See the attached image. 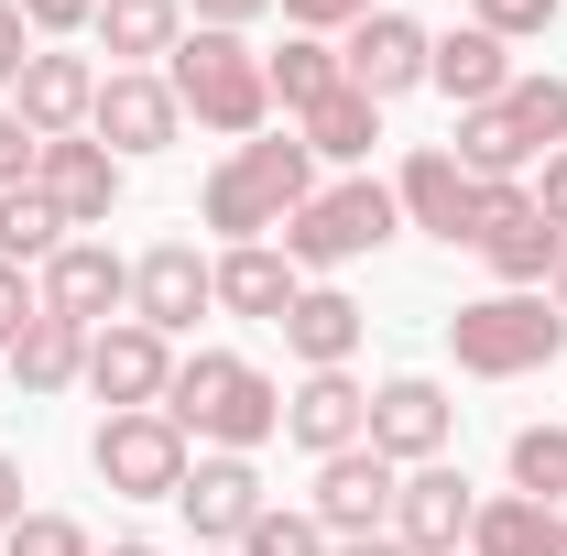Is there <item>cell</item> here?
<instances>
[{
  "label": "cell",
  "mask_w": 567,
  "mask_h": 556,
  "mask_svg": "<svg viewBox=\"0 0 567 556\" xmlns=\"http://www.w3.org/2000/svg\"><path fill=\"white\" fill-rule=\"evenodd\" d=\"M164 415L186 425V447H229V459H251V447H274V436H284V382H274V371H251L240 349H197V360H175Z\"/></svg>",
  "instance_id": "6da1fadb"
},
{
  "label": "cell",
  "mask_w": 567,
  "mask_h": 556,
  "mask_svg": "<svg viewBox=\"0 0 567 556\" xmlns=\"http://www.w3.org/2000/svg\"><path fill=\"white\" fill-rule=\"evenodd\" d=\"M164 87L197 132H229V142H262L274 132V76H262V44L251 33H218V22H186V44L164 55Z\"/></svg>",
  "instance_id": "7a4b0ae2"
},
{
  "label": "cell",
  "mask_w": 567,
  "mask_h": 556,
  "mask_svg": "<svg viewBox=\"0 0 567 556\" xmlns=\"http://www.w3.org/2000/svg\"><path fill=\"white\" fill-rule=\"evenodd\" d=\"M306 197H317V153H306L295 132H262V142H229V164L208 175L197 218H208L218 251H229V240H274Z\"/></svg>",
  "instance_id": "3957f363"
},
{
  "label": "cell",
  "mask_w": 567,
  "mask_h": 556,
  "mask_svg": "<svg viewBox=\"0 0 567 556\" xmlns=\"http://www.w3.org/2000/svg\"><path fill=\"white\" fill-rule=\"evenodd\" d=\"M481 186H524V164L567 153V76H513L492 110H458V142H447Z\"/></svg>",
  "instance_id": "277c9868"
},
{
  "label": "cell",
  "mask_w": 567,
  "mask_h": 556,
  "mask_svg": "<svg viewBox=\"0 0 567 556\" xmlns=\"http://www.w3.org/2000/svg\"><path fill=\"white\" fill-rule=\"evenodd\" d=\"M393 229H404L393 186H382V175H339V186H317L306 208L284 218V262H295V274H339V262H371Z\"/></svg>",
  "instance_id": "5b68a950"
},
{
  "label": "cell",
  "mask_w": 567,
  "mask_h": 556,
  "mask_svg": "<svg viewBox=\"0 0 567 556\" xmlns=\"http://www.w3.org/2000/svg\"><path fill=\"white\" fill-rule=\"evenodd\" d=\"M447 349H458L470 382H524V371H546L567 349V317L546 295H481V306L447 317Z\"/></svg>",
  "instance_id": "8992f818"
},
{
  "label": "cell",
  "mask_w": 567,
  "mask_h": 556,
  "mask_svg": "<svg viewBox=\"0 0 567 556\" xmlns=\"http://www.w3.org/2000/svg\"><path fill=\"white\" fill-rule=\"evenodd\" d=\"M87 470L121 491V502H175L186 470H197V447H186V425H175V415H99Z\"/></svg>",
  "instance_id": "52a82bcc"
},
{
  "label": "cell",
  "mask_w": 567,
  "mask_h": 556,
  "mask_svg": "<svg viewBox=\"0 0 567 556\" xmlns=\"http://www.w3.org/2000/svg\"><path fill=\"white\" fill-rule=\"evenodd\" d=\"M470 251L492 262V295H546V274H557V229L535 218V197L524 186H481V218H470Z\"/></svg>",
  "instance_id": "ba28073f"
},
{
  "label": "cell",
  "mask_w": 567,
  "mask_h": 556,
  "mask_svg": "<svg viewBox=\"0 0 567 556\" xmlns=\"http://www.w3.org/2000/svg\"><path fill=\"white\" fill-rule=\"evenodd\" d=\"M87 132L110 142L121 164H142V153H175V142H186V110H175L164 66H110V76H99V110H87Z\"/></svg>",
  "instance_id": "9c48e42d"
},
{
  "label": "cell",
  "mask_w": 567,
  "mask_h": 556,
  "mask_svg": "<svg viewBox=\"0 0 567 556\" xmlns=\"http://www.w3.org/2000/svg\"><path fill=\"white\" fill-rule=\"evenodd\" d=\"M33 295H44V317H66V328H121L132 317V262L110 251V240H66L44 274H33Z\"/></svg>",
  "instance_id": "30bf717a"
},
{
  "label": "cell",
  "mask_w": 567,
  "mask_h": 556,
  "mask_svg": "<svg viewBox=\"0 0 567 556\" xmlns=\"http://www.w3.org/2000/svg\"><path fill=\"white\" fill-rule=\"evenodd\" d=\"M208 306H218V251H197V240H153V251L132 262V317L153 328V339H186Z\"/></svg>",
  "instance_id": "8fae6325"
},
{
  "label": "cell",
  "mask_w": 567,
  "mask_h": 556,
  "mask_svg": "<svg viewBox=\"0 0 567 556\" xmlns=\"http://www.w3.org/2000/svg\"><path fill=\"white\" fill-rule=\"evenodd\" d=\"M393 208H404V229H425V240H447V251H470V218H481V175L447 153V142H415L404 153V175H393Z\"/></svg>",
  "instance_id": "7c38bea8"
},
{
  "label": "cell",
  "mask_w": 567,
  "mask_h": 556,
  "mask_svg": "<svg viewBox=\"0 0 567 556\" xmlns=\"http://www.w3.org/2000/svg\"><path fill=\"white\" fill-rule=\"evenodd\" d=\"M393 491L404 470L382 459V447H339V459H317V524H328V546H350V535H393Z\"/></svg>",
  "instance_id": "4fadbf2b"
},
{
  "label": "cell",
  "mask_w": 567,
  "mask_h": 556,
  "mask_svg": "<svg viewBox=\"0 0 567 556\" xmlns=\"http://www.w3.org/2000/svg\"><path fill=\"white\" fill-rule=\"evenodd\" d=\"M164 382H175V339H153L142 317H121V328L87 339V393L110 415H164Z\"/></svg>",
  "instance_id": "5bb4252c"
},
{
  "label": "cell",
  "mask_w": 567,
  "mask_h": 556,
  "mask_svg": "<svg viewBox=\"0 0 567 556\" xmlns=\"http://www.w3.org/2000/svg\"><path fill=\"white\" fill-rule=\"evenodd\" d=\"M425 44H436V33H425L415 11H371V22L339 33V76H350L371 110H393L404 87H425Z\"/></svg>",
  "instance_id": "9a60e30c"
},
{
  "label": "cell",
  "mask_w": 567,
  "mask_h": 556,
  "mask_svg": "<svg viewBox=\"0 0 567 556\" xmlns=\"http://www.w3.org/2000/svg\"><path fill=\"white\" fill-rule=\"evenodd\" d=\"M447 436H458V404H447V382H425V371H393V382L371 393V447H382L393 470H425V459H447Z\"/></svg>",
  "instance_id": "2e32d148"
},
{
  "label": "cell",
  "mask_w": 567,
  "mask_h": 556,
  "mask_svg": "<svg viewBox=\"0 0 567 556\" xmlns=\"http://www.w3.org/2000/svg\"><path fill=\"white\" fill-rule=\"evenodd\" d=\"M470 513H481V491L458 481L447 459H425V470H404V491H393V546L404 556H470Z\"/></svg>",
  "instance_id": "e0dca14e"
},
{
  "label": "cell",
  "mask_w": 567,
  "mask_h": 556,
  "mask_svg": "<svg viewBox=\"0 0 567 556\" xmlns=\"http://www.w3.org/2000/svg\"><path fill=\"white\" fill-rule=\"evenodd\" d=\"M262 470L251 459H229V447H197V470H186V491H175V513L197 524V546H240L251 524H262Z\"/></svg>",
  "instance_id": "ac0fdd59"
},
{
  "label": "cell",
  "mask_w": 567,
  "mask_h": 556,
  "mask_svg": "<svg viewBox=\"0 0 567 556\" xmlns=\"http://www.w3.org/2000/svg\"><path fill=\"white\" fill-rule=\"evenodd\" d=\"M33 186H44V197H55V218L87 240V229H110V208H121V153H110L99 132H66V142H44Z\"/></svg>",
  "instance_id": "d6986e66"
},
{
  "label": "cell",
  "mask_w": 567,
  "mask_h": 556,
  "mask_svg": "<svg viewBox=\"0 0 567 556\" xmlns=\"http://www.w3.org/2000/svg\"><path fill=\"white\" fill-rule=\"evenodd\" d=\"M284 436H295L306 459H339V447H371V393H360L350 371H306V382L284 393Z\"/></svg>",
  "instance_id": "ffe728a7"
},
{
  "label": "cell",
  "mask_w": 567,
  "mask_h": 556,
  "mask_svg": "<svg viewBox=\"0 0 567 556\" xmlns=\"http://www.w3.org/2000/svg\"><path fill=\"white\" fill-rule=\"evenodd\" d=\"M11 110H22L44 142L87 132V110H99V66H87V55H44V44H33V66H22V87H11Z\"/></svg>",
  "instance_id": "44dd1931"
},
{
  "label": "cell",
  "mask_w": 567,
  "mask_h": 556,
  "mask_svg": "<svg viewBox=\"0 0 567 556\" xmlns=\"http://www.w3.org/2000/svg\"><path fill=\"white\" fill-rule=\"evenodd\" d=\"M425 87H447L458 110H492L502 87H513V44L481 33V22H458V33H436V44H425Z\"/></svg>",
  "instance_id": "7402d4cb"
},
{
  "label": "cell",
  "mask_w": 567,
  "mask_h": 556,
  "mask_svg": "<svg viewBox=\"0 0 567 556\" xmlns=\"http://www.w3.org/2000/svg\"><path fill=\"white\" fill-rule=\"evenodd\" d=\"M470 556H567V513L535 491H492L470 513Z\"/></svg>",
  "instance_id": "603a6c76"
},
{
  "label": "cell",
  "mask_w": 567,
  "mask_h": 556,
  "mask_svg": "<svg viewBox=\"0 0 567 556\" xmlns=\"http://www.w3.org/2000/svg\"><path fill=\"white\" fill-rule=\"evenodd\" d=\"M360 328H371V317H360V306H350V295H339V284H306V295L284 306V349H295L306 371H350Z\"/></svg>",
  "instance_id": "cb8c5ba5"
},
{
  "label": "cell",
  "mask_w": 567,
  "mask_h": 556,
  "mask_svg": "<svg viewBox=\"0 0 567 556\" xmlns=\"http://www.w3.org/2000/svg\"><path fill=\"white\" fill-rule=\"evenodd\" d=\"M306 284H295V262H284L274 240H229L218 251V306L229 317H262V328H284V306H295Z\"/></svg>",
  "instance_id": "d4e9b609"
},
{
  "label": "cell",
  "mask_w": 567,
  "mask_h": 556,
  "mask_svg": "<svg viewBox=\"0 0 567 556\" xmlns=\"http://www.w3.org/2000/svg\"><path fill=\"white\" fill-rule=\"evenodd\" d=\"M121 66H164L175 44H186V0H99V22H87Z\"/></svg>",
  "instance_id": "484cf974"
},
{
  "label": "cell",
  "mask_w": 567,
  "mask_h": 556,
  "mask_svg": "<svg viewBox=\"0 0 567 556\" xmlns=\"http://www.w3.org/2000/svg\"><path fill=\"white\" fill-rule=\"evenodd\" d=\"M262 76H274V110H284V121H306L317 99H339V87H350L328 33H284V55H262Z\"/></svg>",
  "instance_id": "4316f807"
},
{
  "label": "cell",
  "mask_w": 567,
  "mask_h": 556,
  "mask_svg": "<svg viewBox=\"0 0 567 556\" xmlns=\"http://www.w3.org/2000/svg\"><path fill=\"white\" fill-rule=\"evenodd\" d=\"M0 360H11V382H22V393H66V382H87V328L33 317V328L0 349Z\"/></svg>",
  "instance_id": "83f0119b"
},
{
  "label": "cell",
  "mask_w": 567,
  "mask_h": 556,
  "mask_svg": "<svg viewBox=\"0 0 567 556\" xmlns=\"http://www.w3.org/2000/svg\"><path fill=\"white\" fill-rule=\"evenodd\" d=\"M295 142H306L317 164H371V142H382V110H371L360 87H339V99H317V110L295 121Z\"/></svg>",
  "instance_id": "f1b7e54d"
},
{
  "label": "cell",
  "mask_w": 567,
  "mask_h": 556,
  "mask_svg": "<svg viewBox=\"0 0 567 556\" xmlns=\"http://www.w3.org/2000/svg\"><path fill=\"white\" fill-rule=\"evenodd\" d=\"M66 240H76V229L55 218V197H44V186H11V197H0V262L44 274V262H55Z\"/></svg>",
  "instance_id": "f546056e"
},
{
  "label": "cell",
  "mask_w": 567,
  "mask_h": 556,
  "mask_svg": "<svg viewBox=\"0 0 567 556\" xmlns=\"http://www.w3.org/2000/svg\"><path fill=\"white\" fill-rule=\"evenodd\" d=\"M513 491H535V502L567 513V425H524L513 436Z\"/></svg>",
  "instance_id": "4dcf8cb0"
},
{
  "label": "cell",
  "mask_w": 567,
  "mask_h": 556,
  "mask_svg": "<svg viewBox=\"0 0 567 556\" xmlns=\"http://www.w3.org/2000/svg\"><path fill=\"white\" fill-rule=\"evenodd\" d=\"M229 556H328V524H317V513H284V502H262V524H251Z\"/></svg>",
  "instance_id": "1f68e13d"
},
{
  "label": "cell",
  "mask_w": 567,
  "mask_h": 556,
  "mask_svg": "<svg viewBox=\"0 0 567 556\" xmlns=\"http://www.w3.org/2000/svg\"><path fill=\"white\" fill-rule=\"evenodd\" d=\"M0 556H99V546H87L76 513H22V524L0 535Z\"/></svg>",
  "instance_id": "d6a6232c"
},
{
  "label": "cell",
  "mask_w": 567,
  "mask_h": 556,
  "mask_svg": "<svg viewBox=\"0 0 567 556\" xmlns=\"http://www.w3.org/2000/svg\"><path fill=\"white\" fill-rule=\"evenodd\" d=\"M567 0H470V22L481 33H502V44H535V33H557Z\"/></svg>",
  "instance_id": "836d02e7"
},
{
  "label": "cell",
  "mask_w": 567,
  "mask_h": 556,
  "mask_svg": "<svg viewBox=\"0 0 567 556\" xmlns=\"http://www.w3.org/2000/svg\"><path fill=\"white\" fill-rule=\"evenodd\" d=\"M33 164H44V132L0 99V197H11V186H33Z\"/></svg>",
  "instance_id": "e575fe53"
},
{
  "label": "cell",
  "mask_w": 567,
  "mask_h": 556,
  "mask_svg": "<svg viewBox=\"0 0 567 556\" xmlns=\"http://www.w3.org/2000/svg\"><path fill=\"white\" fill-rule=\"evenodd\" d=\"M371 11H393V0H284V22H295V33H328V44H339L350 22H371Z\"/></svg>",
  "instance_id": "d590c367"
},
{
  "label": "cell",
  "mask_w": 567,
  "mask_h": 556,
  "mask_svg": "<svg viewBox=\"0 0 567 556\" xmlns=\"http://www.w3.org/2000/svg\"><path fill=\"white\" fill-rule=\"evenodd\" d=\"M33 317H44V295H33V274H22V262H0V349L22 339Z\"/></svg>",
  "instance_id": "8d00e7d4"
},
{
  "label": "cell",
  "mask_w": 567,
  "mask_h": 556,
  "mask_svg": "<svg viewBox=\"0 0 567 556\" xmlns=\"http://www.w3.org/2000/svg\"><path fill=\"white\" fill-rule=\"evenodd\" d=\"M11 11H22L33 33H55V44H66V33H87V22H99V0H11Z\"/></svg>",
  "instance_id": "74e56055"
},
{
  "label": "cell",
  "mask_w": 567,
  "mask_h": 556,
  "mask_svg": "<svg viewBox=\"0 0 567 556\" xmlns=\"http://www.w3.org/2000/svg\"><path fill=\"white\" fill-rule=\"evenodd\" d=\"M524 197H535V218L567 240V153H546V164H535V186H524Z\"/></svg>",
  "instance_id": "f35d334b"
},
{
  "label": "cell",
  "mask_w": 567,
  "mask_h": 556,
  "mask_svg": "<svg viewBox=\"0 0 567 556\" xmlns=\"http://www.w3.org/2000/svg\"><path fill=\"white\" fill-rule=\"evenodd\" d=\"M22 66H33V22H22V11L0 0V99L22 87Z\"/></svg>",
  "instance_id": "ab89813d"
},
{
  "label": "cell",
  "mask_w": 567,
  "mask_h": 556,
  "mask_svg": "<svg viewBox=\"0 0 567 556\" xmlns=\"http://www.w3.org/2000/svg\"><path fill=\"white\" fill-rule=\"evenodd\" d=\"M274 0H186V22H218V33H251Z\"/></svg>",
  "instance_id": "60d3db41"
},
{
  "label": "cell",
  "mask_w": 567,
  "mask_h": 556,
  "mask_svg": "<svg viewBox=\"0 0 567 556\" xmlns=\"http://www.w3.org/2000/svg\"><path fill=\"white\" fill-rule=\"evenodd\" d=\"M22 524V459H0V535Z\"/></svg>",
  "instance_id": "b9f144b4"
},
{
  "label": "cell",
  "mask_w": 567,
  "mask_h": 556,
  "mask_svg": "<svg viewBox=\"0 0 567 556\" xmlns=\"http://www.w3.org/2000/svg\"><path fill=\"white\" fill-rule=\"evenodd\" d=\"M328 556H404L393 535H350V546H328Z\"/></svg>",
  "instance_id": "7bdbcfd3"
},
{
  "label": "cell",
  "mask_w": 567,
  "mask_h": 556,
  "mask_svg": "<svg viewBox=\"0 0 567 556\" xmlns=\"http://www.w3.org/2000/svg\"><path fill=\"white\" fill-rule=\"evenodd\" d=\"M546 306H557V317H567V251H557V274H546Z\"/></svg>",
  "instance_id": "ee69618b"
},
{
  "label": "cell",
  "mask_w": 567,
  "mask_h": 556,
  "mask_svg": "<svg viewBox=\"0 0 567 556\" xmlns=\"http://www.w3.org/2000/svg\"><path fill=\"white\" fill-rule=\"evenodd\" d=\"M110 556H164V546H142V535H121V546H110Z\"/></svg>",
  "instance_id": "f6af8a7d"
},
{
  "label": "cell",
  "mask_w": 567,
  "mask_h": 556,
  "mask_svg": "<svg viewBox=\"0 0 567 556\" xmlns=\"http://www.w3.org/2000/svg\"><path fill=\"white\" fill-rule=\"evenodd\" d=\"M197 556H229V546H197Z\"/></svg>",
  "instance_id": "bcb514c9"
}]
</instances>
